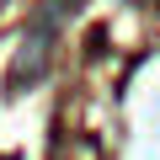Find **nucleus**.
Segmentation results:
<instances>
[{
    "mask_svg": "<svg viewBox=\"0 0 160 160\" xmlns=\"http://www.w3.org/2000/svg\"><path fill=\"white\" fill-rule=\"evenodd\" d=\"M0 6H6V0H0Z\"/></svg>",
    "mask_w": 160,
    "mask_h": 160,
    "instance_id": "2",
    "label": "nucleus"
},
{
    "mask_svg": "<svg viewBox=\"0 0 160 160\" xmlns=\"http://www.w3.org/2000/svg\"><path fill=\"white\" fill-rule=\"evenodd\" d=\"M48 48H53V32H43V27H32L22 38V48H16V59L6 69V86L11 91H27V86H38V80L48 75Z\"/></svg>",
    "mask_w": 160,
    "mask_h": 160,
    "instance_id": "1",
    "label": "nucleus"
}]
</instances>
